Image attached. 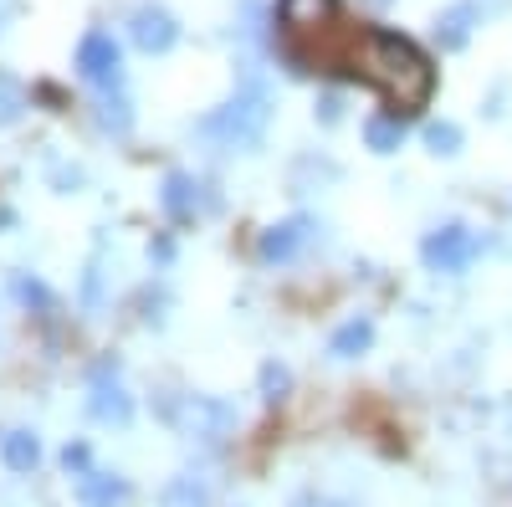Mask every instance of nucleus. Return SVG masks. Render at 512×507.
<instances>
[{
    "label": "nucleus",
    "instance_id": "f257e3e1",
    "mask_svg": "<svg viewBox=\"0 0 512 507\" xmlns=\"http://www.w3.org/2000/svg\"><path fill=\"white\" fill-rule=\"evenodd\" d=\"M359 72L384 98H395L400 108H415V103H425V93H431V62L415 52V41H405L395 31H364Z\"/></svg>",
    "mask_w": 512,
    "mask_h": 507
},
{
    "label": "nucleus",
    "instance_id": "f03ea898",
    "mask_svg": "<svg viewBox=\"0 0 512 507\" xmlns=\"http://www.w3.org/2000/svg\"><path fill=\"white\" fill-rule=\"evenodd\" d=\"M267 118H272L267 93L251 82V88H236V98H226L221 108H210L195 123V134L210 139L216 149H256V144H262V134H267Z\"/></svg>",
    "mask_w": 512,
    "mask_h": 507
},
{
    "label": "nucleus",
    "instance_id": "7ed1b4c3",
    "mask_svg": "<svg viewBox=\"0 0 512 507\" xmlns=\"http://www.w3.org/2000/svg\"><path fill=\"white\" fill-rule=\"evenodd\" d=\"M164 420H169V431L185 436V441H205V446H216L236 431V405L231 400H210V395H175L164 405Z\"/></svg>",
    "mask_w": 512,
    "mask_h": 507
},
{
    "label": "nucleus",
    "instance_id": "20e7f679",
    "mask_svg": "<svg viewBox=\"0 0 512 507\" xmlns=\"http://www.w3.org/2000/svg\"><path fill=\"white\" fill-rule=\"evenodd\" d=\"M420 257H425V267L431 272H466L477 257H482V236L477 231H466V226H441V231H431L420 241Z\"/></svg>",
    "mask_w": 512,
    "mask_h": 507
},
{
    "label": "nucleus",
    "instance_id": "39448f33",
    "mask_svg": "<svg viewBox=\"0 0 512 507\" xmlns=\"http://www.w3.org/2000/svg\"><path fill=\"white\" fill-rule=\"evenodd\" d=\"M77 72L82 82H93V88H118L123 82V52H118V41L108 31H88L77 41Z\"/></svg>",
    "mask_w": 512,
    "mask_h": 507
},
{
    "label": "nucleus",
    "instance_id": "423d86ee",
    "mask_svg": "<svg viewBox=\"0 0 512 507\" xmlns=\"http://www.w3.org/2000/svg\"><path fill=\"white\" fill-rule=\"evenodd\" d=\"M308 241H313V216H292V221H277V226L262 231L256 257H262V262H292Z\"/></svg>",
    "mask_w": 512,
    "mask_h": 507
},
{
    "label": "nucleus",
    "instance_id": "0eeeda50",
    "mask_svg": "<svg viewBox=\"0 0 512 507\" xmlns=\"http://www.w3.org/2000/svg\"><path fill=\"white\" fill-rule=\"evenodd\" d=\"M128 36H134V47H139V52L159 57V52L175 47L180 26H175V16H169L164 6H139V11H134V21H128Z\"/></svg>",
    "mask_w": 512,
    "mask_h": 507
},
{
    "label": "nucleus",
    "instance_id": "6e6552de",
    "mask_svg": "<svg viewBox=\"0 0 512 507\" xmlns=\"http://www.w3.org/2000/svg\"><path fill=\"white\" fill-rule=\"evenodd\" d=\"M477 16H482V11L472 6V0H456L451 11H441V16H436V41H441L446 52H461L466 41H472V26H477Z\"/></svg>",
    "mask_w": 512,
    "mask_h": 507
},
{
    "label": "nucleus",
    "instance_id": "1a4fd4ad",
    "mask_svg": "<svg viewBox=\"0 0 512 507\" xmlns=\"http://www.w3.org/2000/svg\"><path fill=\"white\" fill-rule=\"evenodd\" d=\"M128 482L123 477H108V472H82V487H77V502L82 507H128Z\"/></svg>",
    "mask_w": 512,
    "mask_h": 507
},
{
    "label": "nucleus",
    "instance_id": "9d476101",
    "mask_svg": "<svg viewBox=\"0 0 512 507\" xmlns=\"http://www.w3.org/2000/svg\"><path fill=\"white\" fill-rule=\"evenodd\" d=\"M88 415L103 420V426H128V420H134V400H128L118 385H108V379H98L93 395H88Z\"/></svg>",
    "mask_w": 512,
    "mask_h": 507
},
{
    "label": "nucleus",
    "instance_id": "9b49d317",
    "mask_svg": "<svg viewBox=\"0 0 512 507\" xmlns=\"http://www.w3.org/2000/svg\"><path fill=\"white\" fill-rule=\"evenodd\" d=\"M195 180L185 175V169H169L164 185H159V205H164V216H175V221H190L195 216Z\"/></svg>",
    "mask_w": 512,
    "mask_h": 507
},
{
    "label": "nucleus",
    "instance_id": "f8f14e48",
    "mask_svg": "<svg viewBox=\"0 0 512 507\" xmlns=\"http://www.w3.org/2000/svg\"><path fill=\"white\" fill-rule=\"evenodd\" d=\"M159 507H210V487L195 472H180L159 487Z\"/></svg>",
    "mask_w": 512,
    "mask_h": 507
},
{
    "label": "nucleus",
    "instance_id": "ddd939ff",
    "mask_svg": "<svg viewBox=\"0 0 512 507\" xmlns=\"http://www.w3.org/2000/svg\"><path fill=\"white\" fill-rule=\"evenodd\" d=\"M333 6H338V0H277V16L292 31H308V26H323L333 16Z\"/></svg>",
    "mask_w": 512,
    "mask_h": 507
},
{
    "label": "nucleus",
    "instance_id": "4468645a",
    "mask_svg": "<svg viewBox=\"0 0 512 507\" xmlns=\"http://www.w3.org/2000/svg\"><path fill=\"white\" fill-rule=\"evenodd\" d=\"M374 344V323L369 318H354V323H344L333 338H328V354L333 359H354V354H364Z\"/></svg>",
    "mask_w": 512,
    "mask_h": 507
},
{
    "label": "nucleus",
    "instance_id": "2eb2a0df",
    "mask_svg": "<svg viewBox=\"0 0 512 507\" xmlns=\"http://www.w3.org/2000/svg\"><path fill=\"white\" fill-rule=\"evenodd\" d=\"M0 461H6V472H31L41 461V441L31 431H11L6 441H0Z\"/></svg>",
    "mask_w": 512,
    "mask_h": 507
},
{
    "label": "nucleus",
    "instance_id": "dca6fc26",
    "mask_svg": "<svg viewBox=\"0 0 512 507\" xmlns=\"http://www.w3.org/2000/svg\"><path fill=\"white\" fill-rule=\"evenodd\" d=\"M400 139H405V129H400L395 118H369V123H364V144H369L374 154H395Z\"/></svg>",
    "mask_w": 512,
    "mask_h": 507
},
{
    "label": "nucleus",
    "instance_id": "f3484780",
    "mask_svg": "<svg viewBox=\"0 0 512 507\" xmlns=\"http://www.w3.org/2000/svg\"><path fill=\"white\" fill-rule=\"evenodd\" d=\"M128 123H134L128 103L113 98V93H103V98H98V129H103V134H128Z\"/></svg>",
    "mask_w": 512,
    "mask_h": 507
},
{
    "label": "nucleus",
    "instance_id": "a211bd4d",
    "mask_svg": "<svg viewBox=\"0 0 512 507\" xmlns=\"http://www.w3.org/2000/svg\"><path fill=\"white\" fill-rule=\"evenodd\" d=\"M21 108H26V88H21L16 77L0 72V123H16V118H21Z\"/></svg>",
    "mask_w": 512,
    "mask_h": 507
},
{
    "label": "nucleus",
    "instance_id": "6ab92c4d",
    "mask_svg": "<svg viewBox=\"0 0 512 507\" xmlns=\"http://www.w3.org/2000/svg\"><path fill=\"white\" fill-rule=\"evenodd\" d=\"M425 144H431V154H456L461 149V129L456 123H431V129H425Z\"/></svg>",
    "mask_w": 512,
    "mask_h": 507
},
{
    "label": "nucleus",
    "instance_id": "aec40b11",
    "mask_svg": "<svg viewBox=\"0 0 512 507\" xmlns=\"http://www.w3.org/2000/svg\"><path fill=\"white\" fill-rule=\"evenodd\" d=\"M256 379H262V395H267V400H282L287 385H292V374H287L282 364H262V374H256Z\"/></svg>",
    "mask_w": 512,
    "mask_h": 507
},
{
    "label": "nucleus",
    "instance_id": "412c9836",
    "mask_svg": "<svg viewBox=\"0 0 512 507\" xmlns=\"http://www.w3.org/2000/svg\"><path fill=\"white\" fill-rule=\"evenodd\" d=\"M11 292H16L26 308H47V303H52V292L41 287V282H31V277H11Z\"/></svg>",
    "mask_w": 512,
    "mask_h": 507
},
{
    "label": "nucleus",
    "instance_id": "4be33fe9",
    "mask_svg": "<svg viewBox=\"0 0 512 507\" xmlns=\"http://www.w3.org/2000/svg\"><path fill=\"white\" fill-rule=\"evenodd\" d=\"M62 467H67V472H82V467H88V446L72 441V446L62 451Z\"/></svg>",
    "mask_w": 512,
    "mask_h": 507
},
{
    "label": "nucleus",
    "instance_id": "5701e85b",
    "mask_svg": "<svg viewBox=\"0 0 512 507\" xmlns=\"http://www.w3.org/2000/svg\"><path fill=\"white\" fill-rule=\"evenodd\" d=\"M292 507H344V502H333V497H297Z\"/></svg>",
    "mask_w": 512,
    "mask_h": 507
},
{
    "label": "nucleus",
    "instance_id": "b1692460",
    "mask_svg": "<svg viewBox=\"0 0 512 507\" xmlns=\"http://www.w3.org/2000/svg\"><path fill=\"white\" fill-rule=\"evenodd\" d=\"M318 108H323V123H333V118H338V98H323Z\"/></svg>",
    "mask_w": 512,
    "mask_h": 507
}]
</instances>
